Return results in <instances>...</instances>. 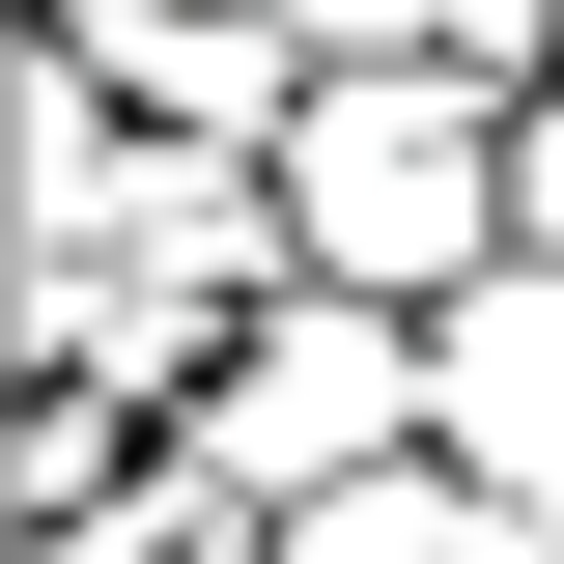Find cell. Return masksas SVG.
<instances>
[{"label": "cell", "instance_id": "1", "mask_svg": "<svg viewBox=\"0 0 564 564\" xmlns=\"http://www.w3.org/2000/svg\"><path fill=\"white\" fill-rule=\"evenodd\" d=\"M282 226H311V282L339 311H480L536 226H508V85H452V57H367V85H311V141H282Z\"/></svg>", "mask_w": 564, "mask_h": 564}, {"label": "cell", "instance_id": "2", "mask_svg": "<svg viewBox=\"0 0 564 564\" xmlns=\"http://www.w3.org/2000/svg\"><path fill=\"white\" fill-rule=\"evenodd\" d=\"M170 452H198L254 536H282V508H339V480H395V452H423V311H339V282H282Z\"/></svg>", "mask_w": 564, "mask_h": 564}, {"label": "cell", "instance_id": "3", "mask_svg": "<svg viewBox=\"0 0 564 564\" xmlns=\"http://www.w3.org/2000/svg\"><path fill=\"white\" fill-rule=\"evenodd\" d=\"M29 29H57L141 141H198V170H282V141H311V57H282L254 0H29Z\"/></svg>", "mask_w": 564, "mask_h": 564}, {"label": "cell", "instance_id": "4", "mask_svg": "<svg viewBox=\"0 0 564 564\" xmlns=\"http://www.w3.org/2000/svg\"><path fill=\"white\" fill-rule=\"evenodd\" d=\"M423 452L508 508V536H564V254H508L452 339H423Z\"/></svg>", "mask_w": 564, "mask_h": 564}]
</instances>
